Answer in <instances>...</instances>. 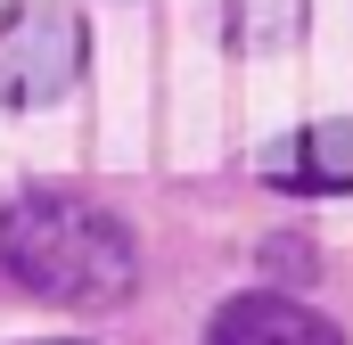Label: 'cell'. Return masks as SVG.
<instances>
[{
	"label": "cell",
	"mask_w": 353,
	"mask_h": 345,
	"mask_svg": "<svg viewBox=\"0 0 353 345\" xmlns=\"http://www.w3.org/2000/svg\"><path fill=\"white\" fill-rule=\"evenodd\" d=\"M0 263H8L33 296L74 304V313H107V304H123L132 279H140V247H132V230H123L107 206H90V197H58V189L17 197V206L0 214Z\"/></svg>",
	"instance_id": "6da1fadb"
},
{
	"label": "cell",
	"mask_w": 353,
	"mask_h": 345,
	"mask_svg": "<svg viewBox=\"0 0 353 345\" xmlns=\"http://www.w3.org/2000/svg\"><path fill=\"white\" fill-rule=\"evenodd\" d=\"M83 83V17L66 0H25L0 17V99L50 107Z\"/></svg>",
	"instance_id": "7a4b0ae2"
},
{
	"label": "cell",
	"mask_w": 353,
	"mask_h": 345,
	"mask_svg": "<svg viewBox=\"0 0 353 345\" xmlns=\"http://www.w3.org/2000/svg\"><path fill=\"white\" fill-rule=\"evenodd\" d=\"M205 345H345L312 304H296V296H230L222 313H214V329Z\"/></svg>",
	"instance_id": "3957f363"
},
{
	"label": "cell",
	"mask_w": 353,
	"mask_h": 345,
	"mask_svg": "<svg viewBox=\"0 0 353 345\" xmlns=\"http://www.w3.org/2000/svg\"><path fill=\"white\" fill-rule=\"evenodd\" d=\"M50 345H66V337H50Z\"/></svg>",
	"instance_id": "5b68a950"
},
{
	"label": "cell",
	"mask_w": 353,
	"mask_h": 345,
	"mask_svg": "<svg viewBox=\"0 0 353 345\" xmlns=\"http://www.w3.org/2000/svg\"><path fill=\"white\" fill-rule=\"evenodd\" d=\"M271 172L304 181V189H353V124H312L296 132V148H279Z\"/></svg>",
	"instance_id": "277c9868"
}]
</instances>
